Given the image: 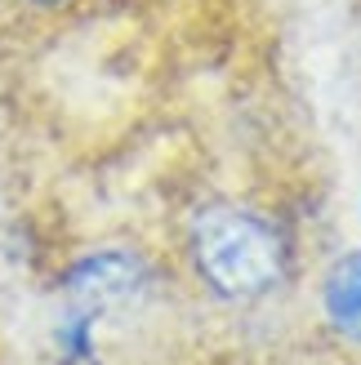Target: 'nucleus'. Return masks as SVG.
Returning <instances> with one entry per match:
<instances>
[{"label":"nucleus","mask_w":361,"mask_h":365,"mask_svg":"<svg viewBox=\"0 0 361 365\" xmlns=\"http://www.w3.org/2000/svg\"><path fill=\"white\" fill-rule=\"evenodd\" d=\"M192 267L219 299H263L290 272L285 232L245 205H205L188 227Z\"/></svg>","instance_id":"f257e3e1"},{"label":"nucleus","mask_w":361,"mask_h":365,"mask_svg":"<svg viewBox=\"0 0 361 365\" xmlns=\"http://www.w3.org/2000/svg\"><path fill=\"white\" fill-rule=\"evenodd\" d=\"M148 281H152V267L134 250H94V254H81L63 272V294H67V307L103 317L107 307L138 299Z\"/></svg>","instance_id":"f03ea898"},{"label":"nucleus","mask_w":361,"mask_h":365,"mask_svg":"<svg viewBox=\"0 0 361 365\" xmlns=\"http://www.w3.org/2000/svg\"><path fill=\"white\" fill-rule=\"evenodd\" d=\"M321 312L330 330L348 343H361V250H348L321 277Z\"/></svg>","instance_id":"7ed1b4c3"},{"label":"nucleus","mask_w":361,"mask_h":365,"mask_svg":"<svg viewBox=\"0 0 361 365\" xmlns=\"http://www.w3.org/2000/svg\"><path fill=\"white\" fill-rule=\"evenodd\" d=\"M18 5H27V9H63V5H71V0H18Z\"/></svg>","instance_id":"20e7f679"}]
</instances>
